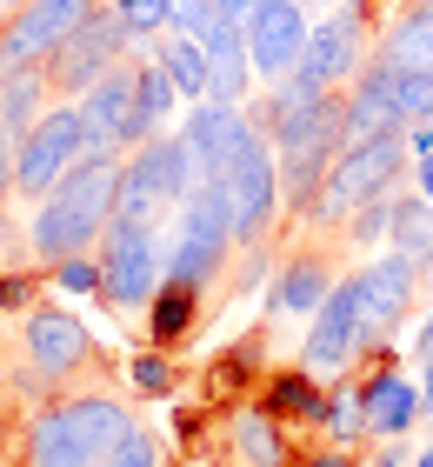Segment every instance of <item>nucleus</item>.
I'll return each mask as SVG.
<instances>
[{
  "mask_svg": "<svg viewBox=\"0 0 433 467\" xmlns=\"http://www.w3.org/2000/svg\"><path fill=\"white\" fill-rule=\"evenodd\" d=\"M420 400H427V420H433V354L420 360Z\"/></svg>",
  "mask_w": 433,
  "mask_h": 467,
  "instance_id": "49530a36",
  "label": "nucleus"
},
{
  "mask_svg": "<svg viewBox=\"0 0 433 467\" xmlns=\"http://www.w3.org/2000/svg\"><path fill=\"white\" fill-rule=\"evenodd\" d=\"M107 7L127 20V34H134L140 47H147V40H160V34L173 27V0H107Z\"/></svg>",
  "mask_w": 433,
  "mask_h": 467,
  "instance_id": "f704fd0d",
  "label": "nucleus"
},
{
  "mask_svg": "<svg viewBox=\"0 0 433 467\" xmlns=\"http://www.w3.org/2000/svg\"><path fill=\"white\" fill-rule=\"evenodd\" d=\"M227 441H233V461H241V467H294V448H287V420H273L267 408H260V400L233 414Z\"/></svg>",
  "mask_w": 433,
  "mask_h": 467,
  "instance_id": "a878e982",
  "label": "nucleus"
},
{
  "mask_svg": "<svg viewBox=\"0 0 433 467\" xmlns=\"http://www.w3.org/2000/svg\"><path fill=\"white\" fill-rule=\"evenodd\" d=\"M354 360H374L380 368V341L366 334V307H360V281L340 274V287L320 301V314L307 321V341H300V368L314 380H340Z\"/></svg>",
  "mask_w": 433,
  "mask_h": 467,
  "instance_id": "6e6552de",
  "label": "nucleus"
},
{
  "mask_svg": "<svg viewBox=\"0 0 433 467\" xmlns=\"http://www.w3.org/2000/svg\"><path fill=\"white\" fill-rule=\"evenodd\" d=\"M294 467H360L354 448H334V441H320L314 454H294Z\"/></svg>",
  "mask_w": 433,
  "mask_h": 467,
  "instance_id": "a19ab883",
  "label": "nucleus"
},
{
  "mask_svg": "<svg viewBox=\"0 0 433 467\" xmlns=\"http://www.w3.org/2000/svg\"><path fill=\"white\" fill-rule=\"evenodd\" d=\"M201 47H207V67H213L207 100H233V108H247L253 88H260V74H253V60H247V27L221 14V20L201 34Z\"/></svg>",
  "mask_w": 433,
  "mask_h": 467,
  "instance_id": "4be33fe9",
  "label": "nucleus"
},
{
  "mask_svg": "<svg viewBox=\"0 0 433 467\" xmlns=\"http://www.w3.org/2000/svg\"><path fill=\"white\" fill-rule=\"evenodd\" d=\"M54 294H74V301H100V254H67V261L47 267Z\"/></svg>",
  "mask_w": 433,
  "mask_h": 467,
  "instance_id": "473e14b6",
  "label": "nucleus"
},
{
  "mask_svg": "<svg viewBox=\"0 0 433 467\" xmlns=\"http://www.w3.org/2000/svg\"><path fill=\"white\" fill-rule=\"evenodd\" d=\"M213 7H221V14H227V20H247V14H253V7H260V0H213Z\"/></svg>",
  "mask_w": 433,
  "mask_h": 467,
  "instance_id": "de8ad7c7",
  "label": "nucleus"
},
{
  "mask_svg": "<svg viewBox=\"0 0 433 467\" xmlns=\"http://www.w3.org/2000/svg\"><path fill=\"white\" fill-rule=\"evenodd\" d=\"M233 247H241V207H233L227 181H193V194L167 221V274L187 287H213Z\"/></svg>",
  "mask_w": 433,
  "mask_h": 467,
  "instance_id": "20e7f679",
  "label": "nucleus"
},
{
  "mask_svg": "<svg viewBox=\"0 0 433 467\" xmlns=\"http://www.w3.org/2000/svg\"><path fill=\"white\" fill-rule=\"evenodd\" d=\"M340 154H346V88L307 100L300 114H287L273 127V161H280V201H287V214H307Z\"/></svg>",
  "mask_w": 433,
  "mask_h": 467,
  "instance_id": "7ed1b4c3",
  "label": "nucleus"
},
{
  "mask_svg": "<svg viewBox=\"0 0 433 467\" xmlns=\"http://www.w3.org/2000/svg\"><path fill=\"white\" fill-rule=\"evenodd\" d=\"M180 134H187V154L201 167V181H221L233 167V154L247 147L253 120H247V108H233V100H193L180 114Z\"/></svg>",
  "mask_w": 433,
  "mask_h": 467,
  "instance_id": "a211bd4d",
  "label": "nucleus"
},
{
  "mask_svg": "<svg viewBox=\"0 0 433 467\" xmlns=\"http://www.w3.org/2000/svg\"><path fill=\"white\" fill-rule=\"evenodd\" d=\"M87 154H94V147H87L80 100H54V108L40 114L27 134H20V154H14V201H40V194H54V181H60V174H74Z\"/></svg>",
  "mask_w": 433,
  "mask_h": 467,
  "instance_id": "1a4fd4ad",
  "label": "nucleus"
},
{
  "mask_svg": "<svg viewBox=\"0 0 433 467\" xmlns=\"http://www.w3.org/2000/svg\"><path fill=\"white\" fill-rule=\"evenodd\" d=\"M107 467H167V441L154 434V428H127L120 441H114V454H107Z\"/></svg>",
  "mask_w": 433,
  "mask_h": 467,
  "instance_id": "c9c22d12",
  "label": "nucleus"
},
{
  "mask_svg": "<svg viewBox=\"0 0 433 467\" xmlns=\"http://www.w3.org/2000/svg\"><path fill=\"white\" fill-rule=\"evenodd\" d=\"M387 227H394V194H380V201H366V207H354L346 214V247H360V254H374V247H387Z\"/></svg>",
  "mask_w": 433,
  "mask_h": 467,
  "instance_id": "2f4dec72",
  "label": "nucleus"
},
{
  "mask_svg": "<svg viewBox=\"0 0 433 467\" xmlns=\"http://www.w3.org/2000/svg\"><path fill=\"white\" fill-rule=\"evenodd\" d=\"M414 167V154H407V134H380V140H360V147H346V154L327 167V181H320V194L314 207L300 221H314V227H346V214L366 201H380V194H394L400 174Z\"/></svg>",
  "mask_w": 433,
  "mask_h": 467,
  "instance_id": "423d86ee",
  "label": "nucleus"
},
{
  "mask_svg": "<svg viewBox=\"0 0 433 467\" xmlns=\"http://www.w3.org/2000/svg\"><path fill=\"white\" fill-rule=\"evenodd\" d=\"M201 294L207 287H187V281H160V294L147 301V341L154 348H180L187 334H193V321H201Z\"/></svg>",
  "mask_w": 433,
  "mask_h": 467,
  "instance_id": "bb28decb",
  "label": "nucleus"
},
{
  "mask_svg": "<svg viewBox=\"0 0 433 467\" xmlns=\"http://www.w3.org/2000/svg\"><path fill=\"white\" fill-rule=\"evenodd\" d=\"M14 154H20V134L7 127V114H0V214H7V201H14Z\"/></svg>",
  "mask_w": 433,
  "mask_h": 467,
  "instance_id": "58836bf2",
  "label": "nucleus"
},
{
  "mask_svg": "<svg viewBox=\"0 0 433 467\" xmlns=\"http://www.w3.org/2000/svg\"><path fill=\"white\" fill-rule=\"evenodd\" d=\"M147 54L167 67V80L180 88V100L193 108V100H207V80H213V67H207V47H201V34H160V40H147Z\"/></svg>",
  "mask_w": 433,
  "mask_h": 467,
  "instance_id": "cd10ccee",
  "label": "nucleus"
},
{
  "mask_svg": "<svg viewBox=\"0 0 433 467\" xmlns=\"http://www.w3.org/2000/svg\"><path fill=\"white\" fill-rule=\"evenodd\" d=\"M114 194H120V154H87L74 174H60L54 194L34 201V221H27L34 267H54L67 254H94L100 234L114 227Z\"/></svg>",
  "mask_w": 433,
  "mask_h": 467,
  "instance_id": "f257e3e1",
  "label": "nucleus"
},
{
  "mask_svg": "<svg viewBox=\"0 0 433 467\" xmlns=\"http://www.w3.org/2000/svg\"><path fill=\"white\" fill-rule=\"evenodd\" d=\"M360 281V307H366V334L387 348L394 341V327L414 314V294H420V261H407V254H366V261L354 267Z\"/></svg>",
  "mask_w": 433,
  "mask_h": 467,
  "instance_id": "2eb2a0df",
  "label": "nucleus"
},
{
  "mask_svg": "<svg viewBox=\"0 0 433 467\" xmlns=\"http://www.w3.org/2000/svg\"><path fill=\"white\" fill-rule=\"evenodd\" d=\"M0 20H7V0H0Z\"/></svg>",
  "mask_w": 433,
  "mask_h": 467,
  "instance_id": "603ef678",
  "label": "nucleus"
},
{
  "mask_svg": "<svg viewBox=\"0 0 433 467\" xmlns=\"http://www.w3.org/2000/svg\"><path fill=\"white\" fill-rule=\"evenodd\" d=\"M7 7H27V0H7Z\"/></svg>",
  "mask_w": 433,
  "mask_h": 467,
  "instance_id": "3c124183",
  "label": "nucleus"
},
{
  "mask_svg": "<svg viewBox=\"0 0 433 467\" xmlns=\"http://www.w3.org/2000/svg\"><path fill=\"white\" fill-rule=\"evenodd\" d=\"M414 467H433V434H427V448L414 454Z\"/></svg>",
  "mask_w": 433,
  "mask_h": 467,
  "instance_id": "09e8293b",
  "label": "nucleus"
},
{
  "mask_svg": "<svg viewBox=\"0 0 433 467\" xmlns=\"http://www.w3.org/2000/svg\"><path fill=\"white\" fill-rule=\"evenodd\" d=\"M420 281H427V287H433V254H427V261H420Z\"/></svg>",
  "mask_w": 433,
  "mask_h": 467,
  "instance_id": "8fccbe9b",
  "label": "nucleus"
},
{
  "mask_svg": "<svg viewBox=\"0 0 433 467\" xmlns=\"http://www.w3.org/2000/svg\"><path fill=\"white\" fill-rule=\"evenodd\" d=\"M387 247L407 254V261H427L433 254V201L420 187H394V227H387Z\"/></svg>",
  "mask_w": 433,
  "mask_h": 467,
  "instance_id": "c85d7f7f",
  "label": "nucleus"
},
{
  "mask_svg": "<svg viewBox=\"0 0 433 467\" xmlns=\"http://www.w3.org/2000/svg\"><path fill=\"white\" fill-rule=\"evenodd\" d=\"M20 354H27L54 388H67V380H80L94 368V341H87V327L67 307H27V321H20Z\"/></svg>",
  "mask_w": 433,
  "mask_h": 467,
  "instance_id": "dca6fc26",
  "label": "nucleus"
},
{
  "mask_svg": "<svg viewBox=\"0 0 433 467\" xmlns=\"http://www.w3.org/2000/svg\"><path fill=\"white\" fill-rule=\"evenodd\" d=\"M134 47H140V40L127 34V20L100 0V7H94V14H87L80 27L67 34V47L47 60V88H54V100H80V94L94 88L107 67H120V60L134 54Z\"/></svg>",
  "mask_w": 433,
  "mask_h": 467,
  "instance_id": "9b49d317",
  "label": "nucleus"
},
{
  "mask_svg": "<svg viewBox=\"0 0 433 467\" xmlns=\"http://www.w3.org/2000/svg\"><path fill=\"white\" fill-rule=\"evenodd\" d=\"M374 60H387V67H400V74H427L433 67V0L394 7L387 34H374Z\"/></svg>",
  "mask_w": 433,
  "mask_h": 467,
  "instance_id": "5701e85b",
  "label": "nucleus"
},
{
  "mask_svg": "<svg viewBox=\"0 0 433 467\" xmlns=\"http://www.w3.org/2000/svg\"><path fill=\"white\" fill-rule=\"evenodd\" d=\"M127 428L134 408H120L114 394H60L27 420V467H107Z\"/></svg>",
  "mask_w": 433,
  "mask_h": 467,
  "instance_id": "f03ea898",
  "label": "nucleus"
},
{
  "mask_svg": "<svg viewBox=\"0 0 433 467\" xmlns=\"http://www.w3.org/2000/svg\"><path fill=\"white\" fill-rule=\"evenodd\" d=\"M100 307L114 314H147V301L167 281V227H127L114 221L100 234Z\"/></svg>",
  "mask_w": 433,
  "mask_h": 467,
  "instance_id": "0eeeda50",
  "label": "nucleus"
},
{
  "mask_svg": "<svg viewBox=\"0 0 433 467\" xmlns=\"http://www.w3.org/2000/svg\"><path fill=\"white\" fill-rule=\"evenodd\" d=\"M340 287V274L327 254H314V247H300L287 254V261L273 267V281H267V314H280V321H314L320 301Z\"/></svg>",
  "mask_w": 433,
  "mask_h": 467,
  "instance_id": "aec40b11",
  "label": "nucleus"
},
{
  "mask_svg": "<svg viewBox=\"0 0 433 467\" xmlns=\"http://www.w3.org/2000/svg\"><path fill=\"white\" fill-rule=\"evenodd\" d=\"M366 60H374V7L366 0H340V7H327L314 20L307 54H300L294 74H307L314 88L334 94V88H354Z\"/></svg>",
  "mask_w": 433,
  "mask_h": 467,
  "instance_id": "9d476101",
  "label": "nucleus"
},
{
  "mask_svg": "<svg viewBox=\"0 0 433 467\" xmlns=\"http://www.w3.org/2000/svg\"><path fill=\"white\" fill-rule=\"evenodd\" d=\"M213 20H221L213 0H173V27H167V34H207Z\"/></svg>",
  "mask_w": 433,
  "mask_h": 467,
  "instance_id": "4c0bfd02",
  "label": "nucleus"
},
{
  "mask_svg": "<svg viewBox=\"0 0 433 467\" xmlns=\"http://www.w3.org/2000/svg\"><path fill=\"white\" fill-rule=\"evenodd\" d=\"M34 294H40V281H34V274H7V281H0V307H7V314H20V307L34 301Z\"/></svg>",
  "mask_w": 433,
  "mask_h": 467,
  "instance_id": "ea45409f",
  "label": "nucleus"
},
{
  "mask_svg": "<svg viewBox=\"0 0 433 467\" xmlns=\"http://www.w3.org/2000/svg\"><path fill=\"white\" fill-rule=\"evenodd\" d=\"M414 187H420V194L433 201V154H427V161H414Z\"/></svg>",
  "mask_w": 433,
  "mask_h": 467,
  "instance_id": "a18cd8bd",
  "label": "nucleus"
},
{
  "mask_svg": "<svg viewBox=\"0 0 433 467\" xmlns=\"http://www.w3.org/2000/svg\"><path fill=\"white\" fill-rule=\"evenodd\" d=\"M227 194H233V207H241V247H253V241H267L273 234V214L287 201H280V161H273V134H247V147L233 154V167H227Z\"/></svg>",
  "mask_w": 433,
  "mask_h": 467,
  "instance_id": "ddd939ff",
  "label": "nucleus"
},
{
  "mask_svg": "<svg viewBox=\"0 0 433 467\" xmlns=\"http://www.w3.org/2000/svg\"><path fill=\"white\" fill-rule=\"evenodd\" d=\"M94 7L100 0H27V7H7V20H0V80L20 67H47Z\"/></svg>",
  "mask_w": 433,
  "mask_h": 467,
  "instance_id": "f8f14e48",
  "label": "nucleus"
},
{
  "mask_svg": "<svg viewBox=\"0 0 433 467\" xmlns=\"http://www.w3.org/2000/svg\"><path fill=\"white\" fill-rule=\"evenodd\" d=\"M407 154H414V161L433 154V120H414V127H407Z\"/></svg>",
  "mask_w": 433,
  "mask_h": 467,
  "instance_id": "37998d69",
  "label": "nucleus"
},
{
  "mask_svg": "<svg viewBox=\"0 0 433 467\" xmlns=\"http://www.w3.org/2000/svg\"><path fill=\"white\" fill-rule=\"evenodd\" d=\"M241 27H247V60H253L260 88H273V80H287V74L300 67L314 20H307V7H300V0H260Z\"/></svg>",
  "mask_w": 433,
  "mask_h": 467,
  "instance_id": "4468645a",
  "label": "nucleus"
},
{
  "mask_svg": "<svg viewBox=\"0 0 433 467\" xmlns=\"http://www.w3.org/2000/svg\"><path fill=\"white\" fill-rule=\"evenodd\" d=\"M414 354H420V360L433 354V301H427V314H420V334H414Z\"/></svg>",
  "mask_w": 433,
  "mask_h": 467,
  "instance_id": "c03bdc74",
  "label": "nucleus"
},
{
  "mask_svg": "<svg viewBox=\"0 0 433 467\" xmlns=\"http://www.w3.org/2000/svg\"><path fill=\"white\" fill-rule=\"evenodd\" d=\"M380 134H407V114H400V94H394V67L366 60L360 80L346 88V147L380 140Z\"/></svg>",
  "mask_w": 433,
  "mask_h": 467,
  "instance_id": "412c9836",
  "label": "nucleus"
},
{
  "mask_svg": "<svg viewBox=\"0 0 433 467\" xmlns=\"http://www.w3.org/2000/svg\"><path fill=\"white\" fill-rule=\"evenodd\" d=\"M260 408H267L273 420H287V428H320V414H327V380H314L307 368L267 374V388H260Z\"/></svg>",
  "mask_w": 433,
  "mask_h": 467,
  "instance_id": "b1692460",
  "label": "nucleus"
},
{
  "mask_svg": "<svg viewBox=\"0 0 433 467\" xmlns=\"http://www.w3.org/2000/svg\"><path fill=\"white\" fill-rule=\"evenodd\" d=\"M394 94H400L407 127H414V120H433V67H427V74H400V67H394Z\"/></svg>",
  "mask_w": 433,
  "mask_h": 467,
  "instance_id": "e433bc0d",
  "label": "nucleus"
},
{
  "mask_svg": "<svg viewBox=\"0 0 433 467\" xmlns=\"http://www.w3.org/2000/svg\"><path fill=\"white\" fill-rule=\"evenodd\" d=\"M320 434H327L334 448H354V441H366V394L354 388V380H334L327 414H320Z\"/></svg>",
  "mask_w": 433,
  "mask_h": 467,
  "instance_id": "7c9ffc66",
  "label": "nucleus"
},
{
  "mask_svg": "<svg viewBox=\"0 0 433 467\" xmlns=\"http://www.w3.org/2000/svg\"><path fill=\"white\" fill-rule=\"evenodd\" d=\"M134 80H140V60L127 54L120 67H107L80 94V120H87V147L94 154H127L134 147Z\"/></svg>",
  "mask_w": 433,
  "mask_h": 467,
  "instance_id": "f3484780",
  "label": "nucleus"
},
{
  "mask_svg": "<svg viewBox=\"0 0 433 467\" xmlns=\"http://www.w3.org/2000/svg\"><path fill=\"white\" fill-rule=\"evenodd\" d=\"M134 60H140V80H134V147H140V140L167 134V127H173V108H187V100H180V88L167 80V67H160L147 47H140ZM134 147H127V154H134Z\"/></svg>",
  "mask_w": 433,
  "mask_h": 467,
  "instance_id": "393cba45",
  "label": "nucleus"
},
{
  "mask_svg": "<svg viewBox=\"0 0 433 467\" xmlns=\"http://www.w3.org/2000/svg\"><path fill=\"white\" fill-rule=\"evenodd\" d=\"M360 467H414V448H407V441H380Z\"/></svg>",
  "mask_w": 433,
  "mask_h": 467,
  "instance_id": "79ce46f5",
  "label": "nucleus"
},
{
  "mask_svg": "<svg viewBox=\"0 0 433 467\" xmlns=\"http://www.w3.org/2000/svg\"><path fill=\"white\" fill-rule=\"evenodd\" d=\"M360 394H366V441H407V434H414L420 420H427L420 380L394 374V354H387L380 368L360 380Z\"/></svg>",
  "mask_w": 433,
  "mask_h": 467,
  "instance_id": "6ab92c4d",
  "label": "nucleus"
},
{
  "mask_svg": "<svg viewBox=\"0 0 433 467\" xmlns=\"http://www.w3.org/2000/svg\"><path fill=\"white\" fill-rule=\"evenodd\" d=\"M193 181H201V167H193V154H187V134L167 127V134L140 140L134 154H120L114 221H127V227H167L173 207L193 194Z\"/></svg>",
  "mask_w": 433,
  "mask_h": 467,
  "instance_id": "39448f33",
  "label": "nucleus"
},
{
  "mask_svg": "<svg viewBox=\"0 0 433 467\" xmlns=\"http://www.w3.org/2000/svg\"><path fill=\"white\" fill-rule=\"evenodd\" d=\"M127 380H134L140 400H167V394H173V354H167V348L134 354V360H127Z\"/></svg>",
  "mask_w": 433,
  "mask_h": 467,
  "instance_id": "72a5a7b5",
  "label": "nucleus"
},
{
  "mask_svg": "<svg viewBox=\"0 0 433 467\" xmlns=\"http://www.w3.org/2000/svg\"><path fill=\"white\" fill-rule=\"evenodd\" d=\"M54 108V88H47V67H20L0 80V114H7L14 134H27V127Z\"/></svg>",
  "mask_w": 433,
  "mask_h": 467,
  "instance_id": "c756f323",
  "label": "nucleus"
}]
</instances>
